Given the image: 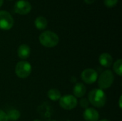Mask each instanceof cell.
I'll list each match as a JSON object with an SVG mask.
<instances>
[{
  "label": "cell",
  "instance_id": "1",
  "mask_svg": "<svg viewBox=\"0 0 122 121\" xmlns=\"http://www.w3.org/2000/svg\"><path fill=\"white\" fill-rule=\"evenodd\" d=\"M89 102L96 108H102L107 101V96L103 90L95 88L92 90L88 95Z\"/></svg>",
  "mask_w": 122,
  "mask_h": 121
},
{
  "label": "cell",
  "instance_id": "2",
  "mask_svg": "<svg viewBox=\"0 0 122 121\" xmlns=\"http://www.w3.org/2000/svg\"><path fill=\"white\" fill-rule=\"evenodd\" d=\"M40 44L46 48H53L56 46L59 41V38L58 35L51 31H46L42 32L39 37Z\"/></svg>",
  "mask_w": 122,
  "mask_h": 121
},
{
  "label": "cell",
  "instance_id": "3",
  "mask_svg": "<svg viewBox=\"0 0 122 121\" xmlns=\"http://www.w3.org/2000/svg\"><path fill=\"white\" fill-rule=\"evenodd\" d=\"M114 81V76L112 71L106 70L101 73L98 79V85L102 90L107 89L112 86Z\"/></svg>",
  "mask_w": 122,
  "mask_h": 121
},
{
  "label": "cell",
  "instance_id": "4",
  "mask_svg": "<svg viewBox=\"0 0 122 121\" xmlns=\"http://www.w3.org/2000/svg\"><path fill=\"white\" fill-rule=\"evenodd\" d=\"M15 73L19 78H26L31 73V66L28 61H21L16 65Z\"/></svg>",
  "mask_w": 122,
  "mask_h": 121
},
{
  "label": "cell",
  "instance_id": "5",
  "mask_svg": "<svg viewBox=\"0 0 122 121\" xmlns=\"http://www.w3.org/2000/svg\"><path fill=\"white\" fill-rule=\"evenodd\" d=\"M78 101L76 97L72 95H65L60 98L59 105L65 110H72L76 107Z\"/></svg>",
  "mask_w": 122,
  "mask_h": 121
},
{
  "label": "cell",
  "instance_id": "6",
  "mask_svg": "<svg viewBox=\"0 0 122 121\" xmlns=\"http://www.w3.org/2000/svg\"><path fill=\"white\" fill-rule=\"evenodd\" d=\"M14 19L11 15L6 11H0V29L9 30L14 26Z\"/></svg>",
  "mask_w": 122,
  "mask_h": 121
},
{
  "label": "cell",
  "instance_id": "7",
  "mask_svg": "<svg viewBox=\"0 0 122 121\" xmlns=\"http://www.w3.org/2000/svg\"><path fill=\"white\" fill-rule=\"evenodd\" d=\"M31 4L26 0H19L16 1L14 6V11L20 15L29 14L31 10Z\"/></svg>",
  "mask_w": 122,
  "mask_h": 121
},
{
  "label": "cell",
  "instance_id": "8",
  "mask_svg": "<svg viewBox=\"0 0 122 121\" xmlns=\"http://www.w3.org/2000/svg\"><path fill=\"white\" fill-rule=\"evenodd\" d=\"M81 78L84 83L87 84H92L97 81L98 78V73L93 68H86L82 71Z\"/></svg>",
  "mask_w": 122,
  "mask_h": 121
},
{
  "label": "cell",
  "instance_id": "9",
  "mask_svg": "<svg viewBox=\"0 0 122 121\" xmlns=\"http://www.w3.org/2000/svg\"><path fill=\"white\" fill-rule=\"evenodd\" d=\"M83 117L86 121H98L99 119V113L93 108H87L84 111Z\"/></svg>",
  "mask_w": 122,
  "mask_h": 121
},
{
  "label": "cell",
  "instance_id": "10",
  "mask_svg": "<svg viewBox=\"0 0 122 121\" xmlns=\"http://www.w3.org/2000/svg\"><path fill=\"white\" fill-rule=\"evenodd\" d=\"M99 63L102 66H104L105 68H109L112 66V64L113 63V58L109 53H103L99 56Z\"/></svg>",
  "mask_w": 122,
  "mask_h": 121
},
{
  "label": "cell",
  "instance_id": "11",
  "mask_svg": "<svg viewBox=\"0 0 122 121\" xmlns=\"http://www.w3.org/2000/svg\"><path fill=\"white\" fill-rule=\"evenodd\" d=\"M31 53L30 47L26 44H21L17 49V55L21 59H26Z\"/></svg>",
  "mask_w": 122,
  "mask_h": 121
},
{
  "label": "cell",
  "instance_id": "12",
  "mask_svg": "<svg viewBox=\"0 0 122 121\" xmlns=\"http://www.w3.org/2000/svg\"><path fill=\"white\" fill-rule=\"evenodd\" d=\"M86 92V86L82 83H77L73 88L74 96L76 98H82Z\"/></svg>",
  "mask_w": 122,
  "mask_h": 121
},
{
  "label": "cell",
  "instance_id": "13",
  "mask_svg": "<svg viewBox=\"0 0 122 121\" xmlns=\"http://www.w3.org/2000/svg\"><path fill=\"white\" fill-rule=\"evenodd\" d=\"M48 21L46 19L44 16H39L37 17L34 21V25L36 29L39 30H43L45 29L47 26Z\"/></svg>",
  "mask_w": 122,
  "mask_h": 121
},
{
  "label": "cell",
  "instance_id": "14",
  "mask_svg": "<svg viewBox=\"0 0 122 121\" xmlns=\"http://www.w3.org/2000/svg\"><path fill=\"white\" fill-rule=\"evenodd\" d=\"M47 96H48V98L51 101H59L60 99V98L61 97L60 91L58 89H56V88L50 89L47 93Z\"/></svg>",
  "mask_w": 122,
  "mask_h": 121
},
{
  "label": "cell",
  "instance_id": "15",
  "mask_svg": "<svg viewBox=\"0 0 122 121\" xmlns=\"http://www.w3.org/2000/svg\"><path fill=\"white\" fill-rule=\"evenodd\" d=\"M8 120L11 121H16L20 118V112L16 109H11L6 113Z\"/></svg>",
  "mask_w": 122,
  "mask_h": 121
},
{
  "label": "cell",
  "instance_id": "16",
  "mask_svg": "<svg viewBox=\"0 0 122 121\" xmlns=\"http://www.w3.org/2000/svg\"><path fill=\"white\" fill-rule=\"evenodd\" d=\"M114 72L119 75V76H122V60L119 59L117 60L114 63Z\"/></svg>",
  "mask_w": 122,
  "mask_h": 121
},
{
  "label": "cell",
  "instance_id": "17",
  "mask_svg": "<svg viewBox=\"0 0 122 121\" xmlns=\"http://www.w3.org/2000/svg\"><path fill=\"white\" fill-rule=\"evenodd\" d=\"M118 1L119 0H104V3L105 6L109 8L115 6L117 4Z\"/></svg>",
  "mask_w": 122,
  "mask_h": 121
},
{
  "label": "cell",
  "instance_id": "18",
  "mask_svg": "<svg viewBox=\"0 0 122 121\" xmlns=\"http://www.w3.org/2000/svg\"><path fill=\"white\" fill-rule=\"evenodd\" d=\"M80 106L84 108H87L89 106V101L86 98H82L80 100Z\"/></svg>",
  "mask_w": 122,
  "mask_h": 121
},
{
  "label": "cell",
  "instance_id": "19",
  "mask_svg": "<svg viewBox=\"0 0 122 121\" xmlns=\"http://www.w3.org/2000/svg\"><path fill=\"white\" fill-rule=\"evenodd\" d=\"M0 121H9L6 113L1 109H0Z\"/></svg>",
  "mask_w": 122,
  "mask_h": 121
},
{
  "label": "cell",
  "instance_id": "20",
  "mask_svg": "<svg viewBox=\"0 0 122 121\" xmlns=\"http://www.w3.org/2000/svg\"><path fill=\"white\" fill-rule=\"evenodd\" d=\"M96 0H84V1L88 4H93Z\"/></svg>",
  "mask_w": 122,
  "mask_h": 121
},
{
  "label": "cell",
  "instance_id": "21",
  "mask_svg": "<svg viewBox=\"0 0 122 121\" xmlns=\"http://www.w3.org/2000/svg\"><path fill=\"white\" fill-rule=\"evenodd\" d=\"M122 96H120V98H119V108H120V109L122 108Z\"/></svg>",
  "mask_w": 122,
  "mask_h": 121
},
{
  "label": "cell",
  "instance_id": "22",
  "mask_svg": "<svg viewBox=\"0 0 122 121\" xmlns=\"http://www.w3.org/2000/svg\"><path fill=\"white\" fill-rule=\"evenodd\" d=\"M3 2H4V0H0V7L2 6V4H3Z\"/></svg>",
  "mask_w": 122,
  "mask_h": 121
},
{
  "label": "cell",
  "instance_id": "23",
  "mask_svg": "<svg viewBox=\"0 0 122 121\" xmlns=\"http://www.w3.org/2000/svg\"><path fill=\"white\" fill-rule=\"evenodd\" d=\"M109 121V120H107V119H103V120H102V121Z\"/></svg>",
  "mask_w": 122,
  "mask_h": 121
},
{
  "label": "cell",
  "instance_id": "24",
  "mask_svg": "<svg viewBox=\"0 0 122 121\" xmlns=\"http://www.w3.org/2000/svg\"><path fill=\"white\" fill-rule=\"evenodd\" d=\"M34 121H41V120H39V119H35Z\"/></svg>",
  "mask_w": 122,
  "mask_h": 121
}]
</instances>
